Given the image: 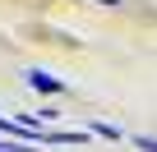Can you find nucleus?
Masks as SVG:
<instances>
[{
  "mask_svg": "<svg viewBox=\"0 0 157 152\" xmlns=\"http://www.w3.org/2000/svg\"><path fill=\"white\" fill-rule=\"evenodd\" d=\"M28 83H33L37 92H51V97H56V92L65 88V83L56 79V74H46V69H28Z\"/></svg>",
  "mask_w": 157,
  "mask_h": 152,
  "instance_id": "f257e3e1",
  "label": "nucleus"
},
{
  "mask_svg": "<svg viewBox=\"0 0 157 152\" xmlns=\"http://www.w3.org/2000/svg\"><path fill=\"white\" fill-rule=\"evenodd\" d=\"M134 143H139L143 152H157V138H134Z\"/></svg>",
  "mask_w": 157,
  "mask_h": 152,
  "instance_id": "f03ea898",
  "label": "nucleus"
},
{
  "mask_svg": "<svg viewBox=\"0 0 157 152\" xmlns=\"http://www.w3.org/2000/svg\"><path fill=\"white\" fill-rule=\"evenodd\" d=\"M102 5H120V0H102Z\"/></svg>",
  "mask_w": 157,
  "mask_h": 152,
  "instance_id": "7ed1b4c3",
  "label": "nucleus"
}]
</instances>
